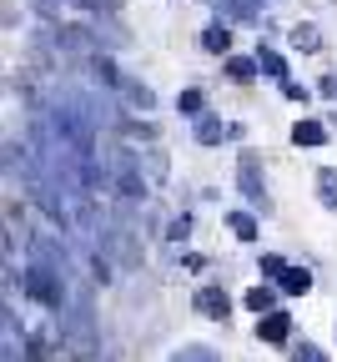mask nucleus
<instances>
[{
    "label": "nucleus",
    "instance_id": "obj_1",
    "mask_svg": "<svg viewBox=\"0 0 337 362\" xmlns=\"http://www.w3.org/2000/svg\"><path fill=\"white\" fill-rule=\"evenodd\" d=\"M21 287H25V297H30V302L51 307V312H61V307H66V272L45 267V262H30V267H25Z\"/></svg>",
    "mask_w": 337,
    "mask_h": 362
},
{
    "label": "nucleus",
    "instance_id": "obj_2",
    "mask_svg": "<svg viewBox=\"0 0 337 362\" xmlns=\"http://www.w3.org/2000/svg\"><path fill=\"white\" fill-rule=\"evenodd\" d=\"M106 176H111V187H116L126 202H141V197H147V176H141V151L116 146V151H111V161H106Z\"/></svg>",
    "mask_w": 337,
    "mask_h": 362
},
{
    "label": "nucleus",
    "instance_id": "obj_3",
    "mask_svg": "<svg viewBox=\"0 0 337 362\" xmlns=\"http://www.w3.org/2000/svg\"><path fill=\"white\" fill-rule=\"evenodd\" d=\"M236 187H242V197H247L252 206H267V197H262V166H257L252 151L236 156Z\"/></svg>",
    "mask_w": 337,
    "mask_h": 362
},
{
    "label": "nucleus",
    "instance_id": "obj_4",
    "mask_svg": "<svg viewBox=\"0 0 337 362\" xmlns=\"http://www.w3.org/2000/svg\"><path fill=\"white\" fill-rule=\"evenodd\" d=\"M191 307H197L202 317H212V322H222V317L232 312V297H227L222 287H202L197 297H191Z\"/></svg>",
    "mask_w": 337,
    "mask_h": 362
},
{
    "label": "nucleus",
    "instance_id": "obj_5",
    "mask_svg": "<svg viewBox=\"0 0 337 362\" xmlns=\"http://www.w3.org/2000/svg\"><path fill=\"white\" fill-rule=\"evenodd\" d=\"M287 332H292V317H287V312L257 317V337H262V342H287Z\"/></svg>",
    "mask_w": 337,
    "mask_h": 362
},
{
    "label": "nucleus",
    "instance_id": "obj_6",
    "mask_svg": "<svg viewBox=\"0 0 337 362\" xmlns=\"http://www.w3.org/2000/svg\"><path fill=\"white\" fill-rule=\"evenodd\" d=\"M292 141H297V146H322V141H327V126H322V121H297V126H292Z\"/></svg>",
    "mask_w": 337,
    "mask_h": 362
},
{
    "label": "nucleus",
    "instance_id": "obj_7",
    "mask_svg": "<svg viewBox=\"0 0 337 362\" xmlns=\"http://www.w3.org/2000/svg\"><path fill=\"white\" fill-rule=\"evenodd\" d=\"M202 45H207L212 56H227V51H232V30L217 21V25H207V30H202Z\"/></svg>",
    "mask_w": 337,
    "mask_h": 362
},
{
    "label": "nucleus",
    "instance_id": "obj_8",
    "mask_svg": "<svg viewBox=\"0 0 337 362\" xmlns=\"http://www.w3.org/2000/svg\"><path fill=\"white\" fill-rule=\"evenodd\" d=\"M227 226H232V232L242 237V242H257V237H262V232H257V216H252V211H227Z\"/></svg>",
    "mask_w": 337,
    "mask_h": 362
},
{
    "label": "nucleus",
    "instance_id": "obj_9",
    "mask_svg": "<svg viewBox=\"0 0 337 362\" xmlns=\"http://www.w3.org/2000/svg\"><path fill=\"white\" fill-rule=\"evenodd\" d=\"M222 136H232V126H222L217 116H202V121H197V141H202V146H217Z\"/></svg>",
    "mask_w": 337,
    "mask_h": 362
},
{
    "label": "nucleus",
    "instance_id": "obj_10",
    "mask_svg": "<svg viewBox=\"0 0 337 362\" xmlns=\"http://www.w3.org/2000/svg\"><path fill=\"white\" fill-rule=\"evenodd\" d=\"M242 302H247V312H257V317L277 312V307H272V302H277V292H272V287H252V292H247Z\"/></svg>",
    "mask_w": 337,
    "mask_h": 362
},
{
    "label": "nucleus",
    "instance_id": "obj_11",
    "mask_svg": "<svg viewBox=\"0 0 337 362\" xmlns=\"http://www.w3.org/2000/svg\"><path fill=\"white\" fill-rule=\"evenodd\" d=\"M307 287H312V272H307V267H287L282 292H287V297H297V292H307Z\"/></svg>",
    "mask_w": 337,
    "mask_h": 362
},
{
    "label": "nucleus",
    "instance_id": "obj_12",
    "mask_svg": "<svg viewBox=\"0 0 337 362\" xmlns=\"http://www.w3.org/2000/svg\"><path fill=\"white\" fill-rule=\"evenodd\" d=\"M121 96H126L131 106H141V111H152V106H156V96H152V90L141 86V81H126V86H121Z\"/></svg>",
    "mask_w": 337,
    "mask_h": 362
},
{
    "label": "nucleus",
    "instance_id": "obj_13",
    "mask_svg": "<svg viewBox=\"0 0 337 362\" xmlns=\"http://www.w3.org/2000/svg\"><path fill=\"white\" fill-rule=\"evenodd\" d=\"M317 187H322V206H327V211H337V166L317 171Z\"/></svg>",
    "mask_w": 337,
    "mask_h": 362
},
{
    "label": "nucleus",
    "instance_id": "obj_14",
    "mask_svg": "<svg viewBox=\"0 0 337 362\" xmlns=\"http://www.w3.org/2000/svg\"><path fill=\"white\" fill-rule=\"evenodd\" d=\"M176 106H181V116H197V121H202V111H207V96H202L197 86H191V90H181V96H176Z\"/></svg>",
    "mask_w": 337,
    "mask_h": 362
},
{
    "label": "nucleus",
    "instance_id": "obj_15",
    "mask_svg": "<svg viewBox=\"0 0 337 362\" xmlns=\"http://www.w3.org/2000/svg\"><path fill=\"white\" fill-rule=\"evenodd\" d=\"M257 71H262V66L247 61V56H227V76H232V81H252Z\"/></svg>",
    "mask_w": 337,
    "mask_h": 362
},
{
    "label": "nucleus",
    "instance_id": "obj_16",
    "mask_svg": "<svg viewBox=\"0 0 337 362\" xmlns=\"http://www.w3.org/2000/svg\"><path fill=\"white\" fill-rule=\"evenodd\" d=\"M257 66H262V76H277V81H287V61H282L277 51H257Z\"/></svg>",
    "mask_w": 337,
    "mask_h": 362
},
{
    "label": "nucleus",
    "instance_id": "obj_17",
    "mask_svg": "<svg viewBox=\"0 0 337 362\" xmlns=\"http://www.w3.org/2000/svg\"><path fill=\"white\" fill-rule=\"evenodd\" d=\"M166 362H217V352H212V347H181V352H171Z\"/></svg>",
    "mask_w": 337,
    "mask_h": 362
},
{
    "label": "nucleus",
    "instance_id": "obj_18",
    "mask_svg": "<svg viewBox=\"0 0 337 362\" xmlns=\"http://www.w3.org/2000/svg\"><path fill=\"white\" fill-rule=\"evenodd\" d=\"M292 45H297V51H317V45H322L317 40V25H297L292 30Z\"/></svg>",
    "mask_w": 337,
    "mask_h": 362
},
{
    "label": "nucleus",
    "instance_id": "obj_19",
    "mask_svg": "<svg viewBox=\"0 0 337 362\" xmlns=\"http://www.w3.org/2000/svg\"><path fill=\"white\" fill-rule=\"evenodd\" d=\"M166 237H171V242H186V237H191V216H171Z\"/></svg>",
    "mask_w": 337,
    "mask_h": 362
},
{
    "label": "nucleus",
    "instance_id": "obj_20",
    "mask_svg": "<svg viewBox=\"0 0 337 362\" xmlns=\"http://www.w3.org/2000/svg\"><path fill=\"white\" fill-rule=\"evenodd\" d=\"M141 161H147V166H152V176H156V181L166 176V156H161L156 146H152V151H141Z\"/></svg>",
    "mask_w": 337,
    "mask_h": 362
},
{
    "label": "nucleus",
    "instance_id": "obj_21",
    "mask_svg": "<svg viewBox=\"0 0 337 362\" xmlns=\"http://www.w3.org/2000/svg\"><path fill=\"white\" fill-rule=\"evenodd\" d=\"M292 362H327V357H322V347L302 342V347H292Z\"/></svg>",
    "mask_w": 337,
    "mask_h": 362
},
{
    "label": "nucleus",
    "instance_id": "obj_22",
    "mask_svg": "<svg viewBox=\"0 0 337 362\" xmlns=\"http://www.w3.org/2000/svg\"><path fill=\"white\" fill-rule=\"evenodd\" d=\"M262 272H267V277H287V262L282 257H262Z\"/></svg>",
    "mask_w": 337,
    "mask_h": 362
},
{
    "label": "nucleus",
    "instance_id": "obj_23",
    "mask_svg": "<svg viewBox=\"0 0 337 362\" xmlns=\"http://www.w3.org/2000/svg\"><path fill=\"white\" fill-rule=\"evenodd\" d=\"M282 90H287V101H307V96H312V90L297 86V81H282Z\"/></svg>",
    "mask_w": 337,
    "mask_h": 362
}]
</instances>
